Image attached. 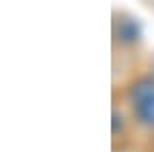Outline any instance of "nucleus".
Here are the masks:
<instances>
[{"label":"nucleus","instance_id":"f257e3e1","mask_svg":"<svg viewBox=\"0 0 154 152\" xmlns=\"http://www.w3.org/2000/svg\"><path fill=\"white\" fill-rule=\"evenodd\" d=\"M131 107L142 123L154 128V82L144 80L131 88Z\"/></svg>","mask_w":154,"mask_h":152}]
</instances>
